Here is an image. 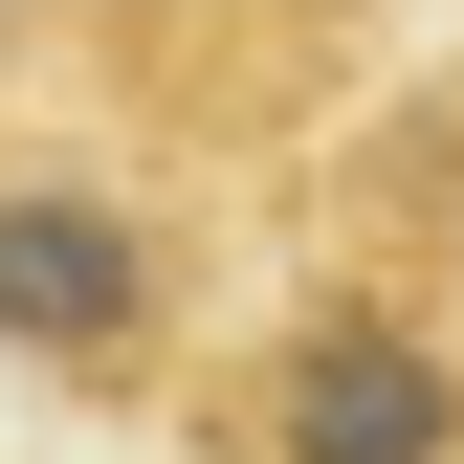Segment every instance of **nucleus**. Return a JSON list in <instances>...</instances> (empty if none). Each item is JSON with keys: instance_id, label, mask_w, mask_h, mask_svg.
<instances>
[{"instance_id": "1", "label": "nucleus", "mask_w": 464, "mask_h": 464, "mask_svg": "<svg viewBox=\"0 0 464 464\" xmlns=\"http://www.w3.org/2000/svg\"><path fill=\"white\" fill-rule=\"evenodd\" d=\"M376 89L398 0H0V376L178 442Z\"/></svg>"}, {"instance_id": "2", "label": "nucleus", "mask_w": 464, "mask_h": 464, "mask_svg": "<svg viewBox=\"0 0 464 464\" xmlns=\"http://www.w3.org/2000/svg\"><path fill=\"white\" fill-rule=\"evenodd\" d=\"M178 464H464V44L332 133L287 266L178 398Z\"/></svg>"}]
</instances>
